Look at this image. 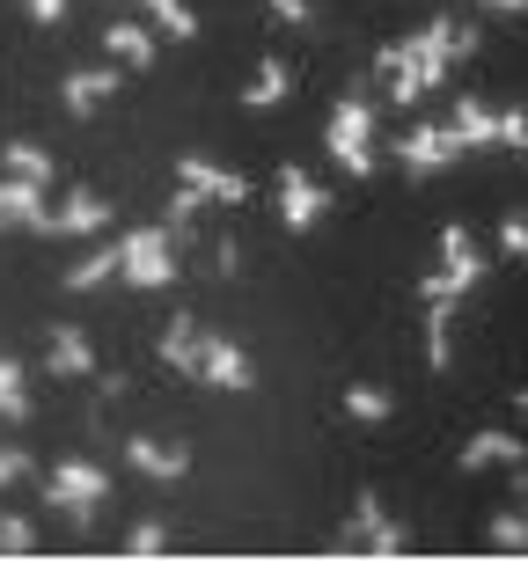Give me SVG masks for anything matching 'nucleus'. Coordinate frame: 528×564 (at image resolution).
I'll return each instance as SVG.
<instances>
[{
	"label": "nucleus",
	"instance_id": "2",
	"mask_svg": "<svg viewBox=\"0 0 528 564\" xmlns=\"http://www.w3.org/2000/svg\"><path fill=\"white\" fill-rule=\"evenodd\" d=\"M331 154H338L353 176H375V110H367V96H345L338 110H331Z\"/></svg>",
	"mask_w": 528,
	"mask_h": 564
},
{
	"label": "nucleus",
	"instance_id": "14",
	"mask_svg": "<svg viewBox=\"0 0 528 564\" xmlns=\"http://www.w3.org/2000/svg\"><path fill=\"white\" fill-rule=\"evenodd\" d=\"M132 469L154 477V484H176L191 469V455H184V447H170V440H132Z\"/></svg>",
	"mask_w": 528,
	"mask_h": 564
},
{
	"label": "nucleus",
	"instance_id": "7",
	"mask_svg": "<svg viewBox=\"0 0 528 564\" xmlns=\"http://www.w3.org/2000/svg\"><path fill=\"white\" fill-rule=\"evenodd\" d=\"M463 154V140H455V126H411L397 140V162L411 169V176H433V169H448Z\"/></svg>",
	"mask_w": 528,
	"mask_h": 564
},
{
	"label": "nucleus",
	"instance_id": "25",
	"mask_svg": "<svg viewBox=\"0 0 528 564\" xmlns=\"http://www.w3.org/2000/svg\"><path fill=\"white\" fill-rule=\"evenodd\" d=\"M162 550H170V528H132V535H126V557H162Z\"/></svg>",
	"mask_w": 528,
	"mask_h": 564
},
{
	"label": "nucleus",
	"instance_id": "18",
	"mask_svg": "<svg viewBox=\"0 0 528 564\" xmlns=\"http://www.w3.org/2000/svg\"><path fill=\"white\" fill-rule=\"evenodd\" d=\"M287 88H294V66H287V59H265V66H257V82L243 88V104H250V110H265V104H279Z\"/></svg>",
	"mask_w": 528,
	"mask_h": 564
},
{
	"label": "nucleus",
	"instance_id": "28",
	"mask_svg": "<svg viewBox=\"0 0 528 564\" xmlns=\"http://www.w3.org/2000/svg\"><path fill=\"white\" fill-rule=\"evenodd\" d=\"M499 250H507V257H528V220H507V228H499Z\"/></svg>",
	"mask_w": 528,
	"mask_h": 564
},
{
	"label": "nucleus",
	"instance_id": "11",
	"mask_svg": "<svg viewBox=\"0 0 528 564\" xmlns=\"http://www.w3.org/2000/svg\"><path fill=\"white\" fill-rule=\"evenodd\" d=\"M110 220V198H96V191H66L60 206L44 213V235H96Z\"/></svg>",
	"mask_w": 528,
	"mask_h": 564
},
{
	"label": "nucleus",
	"instance_id": "30",
	"mask_svg": "<svg viewBox=\"0 0 528 564\" xmlns=\"http://www.w3.org/2000/svg\"><path fill=\"white\" fill-rule=\"evenodd\" d=\"M22 8H30L37 22H60V15H66V0H22Z\"/></svg>",
	"mask_w": 528,
	"mask_h": 564
},
{
	"label": "nucleus",
	"instance_id": "19",
	"mask_svg": "<svg viewBox=\"0 0 528 564\" xmlns=\"http://www.w3.org/2000/svg\"><path fill=\"white\" fill-rule=\"evenodd\" d=\"M118 88V74H104V66H88V74H66V110H96Z\"/></svg>",
	"mask_w": 528,
	"mask_h": 564
},
{
	"label": "nucleus",
	"instance_id": "33",
	"mask_svg": "<svg viewBox=\"0 0 528 564\" xmlns=\"http://www.w3.org/2000/svg\"><path fill=\"white\" fill-rule=\"evenodd\" d=\"M514 411H521V419H528V389H521V397H514Z\"/></svg>",
	"mask_w": 528,
	"mask_h": 564
},
{
	"label": "nucleus",
	"instance_id": "6",
	"mask_svg": "<svg viewBox=\"0 0 528 564\" xmlns=\"http://www.w3.org/2000/svg\"><path fill=\"white\" fill-rule=\"evenodd\" d=\"M44 491H52V506H60V513H74V521H88V513L104 506L110 477H104V469H96V462H60Z\"/></svg>",
	"mask_w": 528,
	"mask_h": 564
},
{
	"label": "nucleus",
	"instance_id": "16",
	"mask_svg": "<svg viewBox=\"0 0 528 564\" xmlns=\"http://www.w3.org/2000/svg\"><path fill=\"white\" fill-rule=\"evenodd\" d=\"M191 352H198V315H176L170 330H162V345H154V359L176 367V375H191Z\"/></svg>",
	"mask_w": 528,
	"mask_h": 564
},
{
	"label": "nucleus",
	"instance_id": "3",
	"mask_svg": "<svg viewBox=\"0 0 528 564\" xmlns=\"http://www.w3.org/2000/svg\"><path fill=\"white\" fill-rule=\"evenodd\" d=\"M448 126H455L463 147H528V110H492V104H477V96H463Z\"/></svg>",
	"mask_w": 528,
	"mask_h": 564
},
{
	"label": "nucleus",
	"instance_id": "17",
	"mask_svg": "<svg viewBox=\"0 0 528 564\" xmlns=\"http://www.w3.org/2000/svg\"><path fill=\"white\" fill-rule=\"evenodd\" d=\"M52 375H96V345L82 330H52Z\"/></svg>",
	"mask_w": 528,
	"mask_h": 564
},
{
	"label": "nucleus",
	"instance_id": "9",
	"mask_svg": "<svg viewBox=\"0 0 528 564\" xmlns=\"http://www.w3.org/2000/svg\"><path fill=\"white\" fill-rule=\"evenodd\" d=\"M323 213H331V191H316L309 169H279V220L301 235V228H316Z\"/></svg>",
	"mask_w": 528,
	"mask_h": 564
},
{
	"label": "nucleus",
	"instance_id": "15",
	"mask_svg": "<svg viewBox=\"0 0 528 564\" xmlns=\"http://www.w3.org/2000/svg\"><path fill=\"white\" fill-rule=\"evenodd\" d=\"M110 59H118V66H148L154 59V30H148V22H110Z\"/></svg>",
	"mask_w": 528,
	"mask_h": 564
},
{
	"label": "nucleus",
	"instance_id": "1",
	"mask_svg": "<svg viewBox=\"0 0 528 564\" xmlns=\"http://www.w3.org/2000/svg\"><path fill=\"white\" fill-rule=\"evenodd\" d=\"M463 52H477V30H463V22H425V37L411 44H389L381 52V82H389V104H419L433 82H448V59H463Z\"/></svg>",
	"mask_w": 528,
	"mask_h": 564
},
{
	"label": "nucleus",
	"instance_id": "13",
	"mask_svg": "<svg viewBox=\"0 0 528 564\" xmlns=\"http://www.w3.org/2000/svg\"><path fill=\"white\" fill-rule=\"evenodd\" d=\"M0 228H44V184L8 176L0 184Z\"/></svg>",
	"mask_w": 528,
	"mask_h": 564
},
{
	"label": "nucleus",
	"instance_id": "12",
	"mask_svg": "<svg viewBox=\"0 0 528 564\" xmlns=\"http://www.w3.org/2000/svg\"><path fill=\"white\" fill-rule=\"evenodd\" d=\"M345 543L375 550V557H397V550H403V528L389 521L375 499H359V506H353V521H345Z\"/></svg>",
	"mask_w": 528,
	"mask_h": 564
},
{
	"label": "nucleus",
	"instance_id": "4",
	"mask_svg": "<svg viewBox=\"0 0 528 564\" xmlns=\"http://www.w3.org/2000/svg\"><path fill=\"white\" fill-rule=\"evenodd\" d=\"M118 272L132 279V286H170L176 279V235L170 228H140L118 242Z\"/></svg>",
	"mask_w": 528,
	"mask_h": 564
},
{
	"label": "nucleus",
	"instance_id": "23",
	"mask_svg": "<svg viewBox=\"0 0 528 564\" xmlns=\"http://www.w3.org/2000/svg\"><path fill=\"white\" fill-rule=\"evenodd\" d=\"M110 272H118V250H96V257H82V264L66 272V286H74V293H88V286H104Z\"/></svg>",
	"mask_w": 528,
	"mask_h": 564
},
{
	"label": "nucleus",
	"instance_id": "27",
	"mask_svg": "<svg viewBox=\"0 0 528 564\" xmlns=\"http://www.w3.org/2000/svg\"><path fill=\"white\" fill-rule=\"evenodd\" d=\"M22 550H37L30 543V521H0V557H22Z\"/></svg>",
	"mask_w": 528,
	"mask_h": 564
},
{
	"label": "nucleus",
	"instance_id": "8",
	"mask_svg": "<svg viewBox=\"0 0 528 564\" xmlns=\"http://www.w3.org/2000/svg\"><path fill=\"white\" fill-rule=\"evenodd\" d=\"M191 375H198V381H220V389H250V381H257V367L243 359V345H228V337H206V330H198Z\"/></svg>",
	"mask_w": 528,
	"mask_h": 564
},
{
	"label": "nucleus",
	"instance_id": "21",
	"mask_svg": "<svg viewBox=\"0 0 528 564\" xmlns=\"http://www.w3.org/2000/svg\"><path fill=\"white\" fill-rule=\"evenodd\" d=\"M0 419H30V381L15 359H0Z\"/></svg>",
	"mask_w": 528,
	"mask_h": 564
},
{
	"label": "nucleus",
	"instance_id": "20",
	"mask_svg": "<svg viewBox=\"0 0 528 564\" xmlns=\"http://www.w3.org/2000/svg\"><path fill=\"white\" fill-rule=\"evenodd\" d=\"M8 176H22V184H52V154L30 147V140H15L8 147Z\"/></svg>",
	"mask_w": 528,
	"mask_h": 564
},
{
	"label": "nucleus",
	"instance_id": "29",
	"mask_svg": "<svg viewBox=\"0 0 528 564\" xmlns=\"http://www.w3.org/2000/svg\"><path fill=\"white\" fill-rule=\"evenodd\" d=\"M15 477H30V455L22 447H0V484H15Z\"/></svg>",
	"mask_w": 528,
	"mask_h": 564
},
{
	"label": "nucleus",
	"instance_id": "32",
	"mask_svg": "<svg viewBox=\"0 0 528 564\" xmlns=\"http://www.w3.org/2000/svg\"><path fill=\"white\" fill-rule=\"evenodd\" d=\"M499 15H528V0H507V8H499Z\"/></svg>",
	"mask_w": 528,
	"mask_h": 564
},
{
	"label": "nucleus",
	"instance_id": "31",
	"mask_svg": "<svg viewBox=\"0 0 528 564\" xmlns=\"http://www.w3.org/2000/svg\"><path fill=\"white\" fill-rule=\"evenodd\" d=\"M272 15L279 22H309V0H272Z\"/></svg>",
	"mask_w": 528,
	"mask_h": 564
},
{
	"label": "nucleus",
	"instance_id": "34",
	"mask_svg": "<svg viewBox=\"0 0 528 564\" xmlns=\"http://www.w3.org/2000/svg\"><path fill=\"white\" fill-rule=\"evenodd\" d=\"M477 8H507V0H477Z\"/></svg>",
	"mask_w": 528,
	"mask_h": 564
},
{
	"label": "nucleus",
	"instance_id": "5",
	"mask_svg": "<svg viewBox=\"0 0 528 564\" xmlns=\"http://www.w3.org/2000/svg\"><path fill=\"white\" fill-rule=\"evenodd\" d=\"M477 279H485V250L470 242V228H448L441 235V272L425 279L419 293H425V301H455V293H470Z\"/></svg>",
	"mask_w": 528,
	"mask_h": 564
},
{
	"label": "nucleus",
	"instance_id": "10",
	"mask_svg": "<svg viewBox=\"0 0 528 564\" xmlns=\"http://www.w3.org/2000/svg\"><path fill=\"white\" fill-rule=\"evenodd\" d=\"M455 469H528V447L507 433V425H492V433H477V440H463V455H455Z\"/></svg>",
	"mask_w": 528,
	"mask_h": 564
},
{
	"label": "nucleus",
	"instance_id": "22",
	"mask_svg": "<svg viewBox=\"0 0 528 564\" xmlns=\"http://www.w3.org/2000/svg\"><path fill=\"white\" fill-rule=\"evenodd\" d=\"M345 411H353L359 425H381L397 403H389V389H367V381H359V389H345Z\"/></svg>",
	"mask_w": 528,
	"mask_h": 564
},
{
	"label": "nucleus",
	"instance_id": "26",
	"mask_svg": "<svg viewBox=\"0 0 528 564\" xmlns=\"http://www.w3.org/2000/svg\"><path fill=\"white\" fill-rule=\"evenodd\" d=\"M492 543L499 550H528V513H499V521H492Z\"/></svg>",
	"mask_w": 528,
	"mask_h": 564
},
{
	"label": "nucleus",
	"instance_id": "24",
	"mask_svg": "<svg viewBox=\"0 0 528 564\" xmlns=\"http://www.w3.org/2000/svg\"><path fill=\"white\" fill-rule=\"evenodd\" d=\"M148 15L170 30V37H191L198 30V15H191V0H148Z\"/></svg>",
	"mask_w": 528,
	"mask_h": 564
}]
</instances>
